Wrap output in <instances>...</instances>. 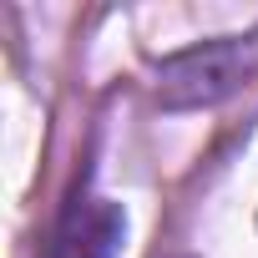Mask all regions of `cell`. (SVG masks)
I'll return each mask as SVG.
<instances>
[{"mask_svg":"<svg viewBox=\"0 0 258 258\" xmlns=\"http://www.w3.org/2000/svg\"><path fill=\"white\" fill-rule=\"evenodd\" d=\"M238 71H243V51L233 41H213V46L172 56L157 71V96H162V106H208L233 91Z\"/></svg>","mask_w":258,"mask_h":258,"instance_id":"6da1fadb","label":"cell"}]
</instances>
